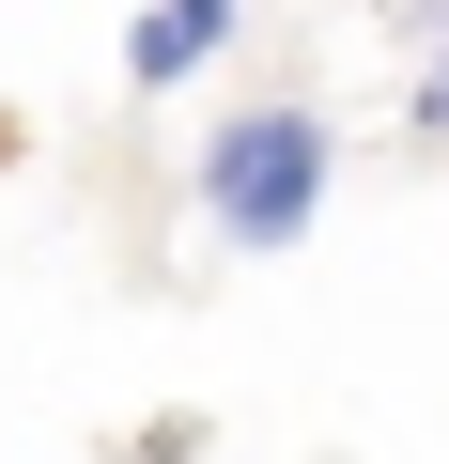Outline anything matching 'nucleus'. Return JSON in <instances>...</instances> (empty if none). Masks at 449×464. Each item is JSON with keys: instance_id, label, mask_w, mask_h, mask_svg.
Instances as JSON below:
<instances>
[{"instance_id": "obj_1", "label": "nucleus", "mask_w": 449, "mask_h": 464, "mask_svg": "<svg viewBox=\"0 0 449 464\" xmlns=\"http://www.w3.org/2000/svg\"><path fill=\"white\" fill-rule=\"evenodd\" d=\"M201 217H217V248H310V217H326V124L310 109H233L201 140Z\"/></svg>"}, {"instance_id": "obj_2", "label": "nucleus", "mask_w": 449, "mask_h": 464, "mask_svg": "<svg viewBox=\"0 0 449 464\" xmlns=\"http://www.w3.org/2000/svg\"><path fill=\"white\" fill-rule=\"evenodd\" d=\"M249 32V0H140V32H124V78L140 93H186L217 47H233Z\"/></svg>"}, {"instance_id": "obj_3", "label": "nucleus", "mask_w": 449, "mask_h": 464, "mask_svg": "<svg viewBox=\"0 0 449 464\" xmlns=\"http://www.w3.org/2000/svg\"><path fill=\"white\" fill-rule=\"evenodd\" d=\"M418 124H449V47H434V78H418Z\"/></svg>"}]
</instances>
